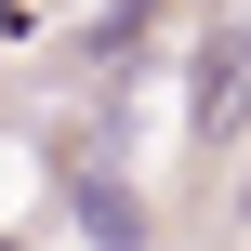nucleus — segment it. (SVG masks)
Listing matches in <instances>:
<instances>
[{
	"mask_svg": "<svg viewBox=\"0 0 251 251\" xmlns=\"http://www.w3.org/2000/svg\"><path fill=\"white\" fill-rule=\"evenodd\" d=\"M185 132L199 146H238L251 132V26H212L199 66H185Z\"/></svg>",
	"mask_w": 251,
	"mask_h": 251,
	"instance_id": "f257e3e1",
	"label": "nucleus"
},
{
	"mask_svg": "<svg viewBox=\"0 0 251 251\" xmlns=\"http://www.w3.org/2000/svg\"><path fill=\"white\" fill-rule=\"evenodd\" d=\"M66 212H79V238H93V251H146V238H159L146 199H132L119 172H66Z\"/></svg>",
	"mask_w": 251,
	"mask_h": 251,
	"instance_id": "f03ea898",
	"label": "nucleus"
},
{
	"mask_svg": "<svg viewBox=\"0 0 251 251\" xmlns=\"http://www.w3.org/2000/svg\"><path fill=\"white\" fill-rule=\"evenodd\" d=\"M238 238H251V185H238Z\"/></svg>",
	"mask_w": 251,
	"mask_h": 251,
	"instance_id": "7ed1b4c3",
	"label": "nucleus"
},
{
	"mask_svg": "<svg viewBox=\"0 0 251 251\" xmlns=\"http://www.w3.org/2000/svg\"><path fill=\"white\" fill-rule=\"evenodd\" d=\"M0 251H13V238H0Z\"/></svg>",
	"mask_w": 251,
	"mask_h": 251,
	"instance_id": "20e7f679",
	"label": "nucleus"
}]
</instances>
